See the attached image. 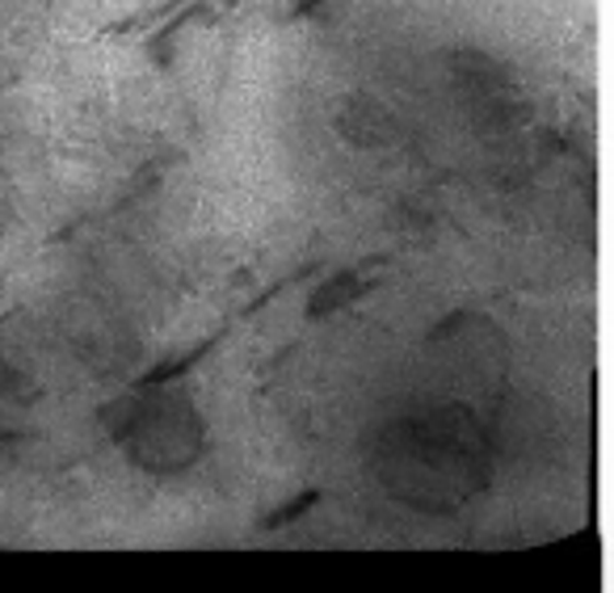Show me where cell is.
I'll use <instances>...</instances> for the list:
<instances>
[{"mask_svg":"<svg viewBox=\"0 0 614 593\" xmlns=\"http://www.w3.org/2000/svg\"><path fill=\"white\" fill-rule=\"evenodd\" d=\"M316 501H321V492H303V497H294V505H287V510H278V513H269L266 526H269V531H274V526H287V522H294V518H299L303 510H312Z\"/></svg>","mask_w":614,"mask_h":593,"instance_id":"6da1fadb","label":"cell"}]
</instances>
